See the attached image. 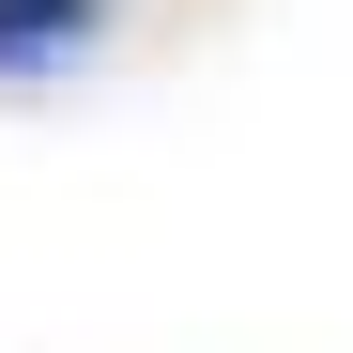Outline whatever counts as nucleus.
<instances>
[{"instance_id": "1", "label": "nucleus", "mask_w": 353, "mask_h": 353, "mask_svg": "<svg viewBox=\"0 0 353 353\" xmlns=\"http://www.w3.org/2000/svg\"><path fill=\"white\" fill-rule=\"evenodd\" d=\"M92 31H108V0H0V77H31V62H77Z\"/></svg>"}]
</instances>
